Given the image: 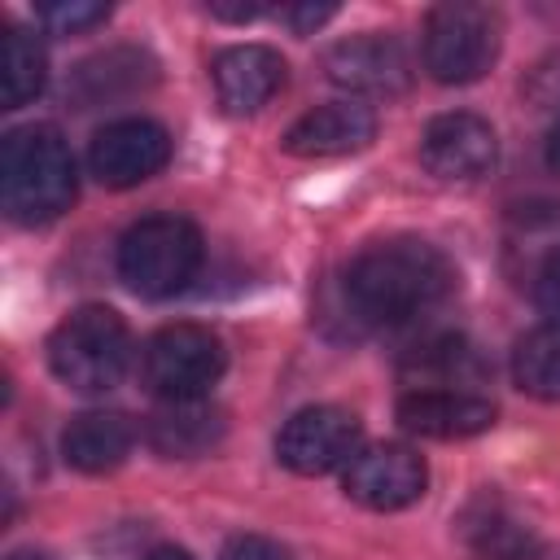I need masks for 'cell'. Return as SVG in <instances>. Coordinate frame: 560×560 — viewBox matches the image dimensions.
Instances as JSON below:
<instances>
[{"label":"cell","mask_w":560,"mask_h":560,"mask_svg":"<svg viewBox=\"0 0 560 560\" xmlns=\"http://www.w3.org/2000/svg\"><path fill=\"white\" fill-rule=\"evenodd\" d=\"M337 13V4H289V9H280V18L298 31V35H311V31H319L328 18Z\"/></svg>","instance_id":"d4e9b609"},{"label":"cell","mask_w":560,"mask_h":560,"mask_svg":"<svg viewBox=\"0 0 560 560\" xmlns=\"http://www.w3.org/2000/svg\"><path fill=\"white\" fill-rule=\"evenodd\" d=\"M153 79V61L136 48H109V52H96L88 57L74 79H70V92L74 101L88 109V105H101V101H114V96H127L136 88H144Z\"/></svg>","instance_id":"ac0fdd59"},{"label":"cell","mask_w":560,"mask_h":560,"mask_svg":"<svg viewBox=\"0 0 560 560\" xmlns=\"http://www.w3.org/2000/svg\"><path fill=\"white\" fill-rule=\"evenodd\" d=\"M35 18L52 35H79V31L101 26L109 18V4H96V0H52V4H39Z\"/></svg>","instance_id":"7402d4cb"},{"label":"cell","mask_w":560,"mask_h":560,"mask_svg":"<svg viewBox=\"0 0 560 560\" xmlns=\"http://www.w3.org/2000/svg\"><path fill=\"white\" fill-rule=\"evenodd\" d=\"M284 88V57L267 44H232L214 57V92L232 118L258 114Z\"/></svg>","instance_id":"5bb4252c"},{"label":"cell","mask_w":560,"mask_h":560,"mask_svg":"<svg viewBox=\"0 0 560 560\" xmlns=\"http://www.w3.org/2000/svg\"><path fill=\"white\" fill-rule=\"evenodd\" d=\"M223 411L210 407L206 398H188V402H162L149 420V446L162 459H197L210 455L223 438Z\"/></svg>","instance_id":"9a60e30c"},{"label":"cell","mask_w":560,"mask_h":560,"mask_svg":"<svg viewBox=\"0 0 560 560\" xmlns=\"http://www.w3.org/2000/svg\"><path fill=\"white\" fill-rule=\"evenodd\" d=\"M376 136V114L363 101H328L306 109L284 131V153L293 158H341L354 149H368Z\"/></svg>","instance_id":"4fadbf2b"},{"label":"cell","mask_w":560,"mask_h":560,"mask_svg":"<svg viewBox=\"0 0 560 560\" xmlns=\"http://www.w3.org/2000/svg\"><path fill=\"white\" fill-rule=\"evenodd\" d=\"M477 556L481 560H542V547L525 525L508 516H486L477 529Z\"/></svg>","instance_id":"44dd1931"},{"label":"cell","mask_w":560,"mask_h":560,"mask_svg":"<svg viewBox=\"0 0 560 560\" xmlns=\"http://www.w3.org/2000/svg\"><path fill=\"white\" fill-rule=\"evenodd\" d=\"M210 13L219 22H254L258 13H267L262 0H210Z\"/></svg>","instance_id":"484cf974"},{"label":"cell","mask_w":560,"mask_h":560,"mask_svg":"<svg viewBox=\"0 0 560 560\" xmlns=\"http://www.w3.org/2000/svg\"><path fill=\"white\" fill-rule=\"evenodd\" d=\"M324 74L359 96H398L411 88V61L407 48L394 35L363 31L350 39H337L324 52Z\"/></svg>","instance_id":"30bf717a"},{"label":"cell","mask_w":560,"mask_h":560,"mask_svg":"<svg viewBox=\"0 0 560 560\" xmlns=\"http://www.w3.org/2000/svg\"><path fill=\"white\" fill-rule=\"evenodd\" d=\"M455 293L451 258L416 236L368 245L346 267V302L368 324H407Z\"/></svg>","instance_id":"6da1fadb"},{"label":"cell","mask_w":560,"mask_h":560,"mask_svg":"<svg viewBox=\"0 0 560 560\" xmlns=\"http://www.w3.org/2000/svg\"><path fill=\"white\" fill-rule=\"evenodd\" d=\"M144 560H192V551H184V547H158Z\"/></svg>","instance_id":"83f0119b"},{"label":"cell","mask_w":560,"mask_h":560,"mask_svg":"<svg viewBox=\"0 0 560 560\" xmlns=\"http://www.w3.org/2000/svg\"><path fill=\"white\" fill-rule=\"evenodd\" d=\"M359 451V420L346 407H302L276 433V459L298 477H324L346 468Z\"/></svg>","instance_id":"52a82bcc"},{"label":"cell","mask_w":560,"mask_h":560,"mask_svg":"<svg viewBox=\"0 0 560 560\" xmlns=\"http://www.w3.org/2000/svg\"><path fill=\"white\" fill-rule=\"evenodd\" d=\"M223 560H293V556H289L280 542H271V538L245 534V538H232V542H228Z\"/></svg>","instance_id":"cb8c5ba5"},{"label":"cell","mask_w":560,"mask_h":560,"mask_svg":"<svg viewBox=\"0 0 560 560\" xmlns=\"http://www.w3.org/2000/svg\"><path fill=\"white\" fill-rule=\"evenodd\" d=\"M481 372H486V363L464 337H433V341L416 346L402 363V381L411 389H464V385L481 381Z\"/></svg>","instance_id":"e0dca14e"},{"label":"cell","mask_w":560,"mask_h":560,"mask_svg":"<svg viewBox=\"0 0 560 560\" xmlns=\"http://www.w3.org/2000/svg\"><path fill=\"white\" fill-rule=\"evenodd\" d=\"M534 298H538V311L547 315L551 328H560V254H551L538 276H534Z\"/></svg>","instance_id":"603a6c76"},{"label":"cell","mask_w":560,"mask_h":560,"mask_svg":"<svg viewBox=\"0 0 560 560\" xmlns=\"http://www.w3.org/2000/svg\"><path fill=\"white\" fill-rule=\"evenodd\" d=\"M398 424L416 438H477L494 424V402L472 389H407L398 398Z\"/></svg>","instance_id":"7c38bea8"},{"label":"cell","mask_w":560,"mask_h":560,"mask_svg":"<svg viewBox=\"0 0 560 560\" xmlns=\"http://www.w3.org/2000/svg\"><path fill=\"white\" fill-rule=\"evenodd\" d=\"M201 267V232L179 214H149L118 241V276L140 298H171L188 289Z\"/></svg>","instance_id":"277c9868"},{"label":"cell","mask_w":560,"mask_h":560,"mask_svg":"<svg viewBox=\"0 0 560 560\" xmlns=\"http://www.w3.org/2000/svg\"><path fill=\"white\" fill-rule=\"evenodd\" d=\"M9 560H48V556H35V551H18V556H9Z\"/></svg>","instance_id":"f1b7e54d"},{"label":"cell","mask_w":560,"mask_h":560,"mask_svg":"<svg viewBox=\"0 0 560 560\" xmlns=\"http://www.w3.org/2000/svg\"><path fill=\"white\" fill-rule=\"evenodd\" d=\"M48 83V57L39 48V39L22 26H9L0 39V105L18 109L26 101H35Z\"/></svg>","instance_id":"d6986e66"},{"label":"cell","mask_w":560,"mask_h":560,"mask_svg":"<svg viewBox=\"0 0 560 560\" xmlns=\"http://www.w3.org/2000/svg\"><path fill=\"white\" fill-rule=\"evenodd\" d=\"M494 158H499L494 127L468 109L438 114L420 136V162L438 179H477L494 166Z\"/></svg>","instance_id":"8fae6325"},{"label":"cell","mask_w":560,"mask_h":560,"mask_svg":"<svg viewBox=\"0 0 560 560\" xmlns=\"http://www.w3.org/2000/svg\"><path fill=\"white\" fill-rule=\"evenodd\" d=\"M499 57V13L451 0L424 22V70L438 83H477Z\"/></svg>","instance_id":"8992f818"},{"label":"cell","mask_w":560,"mask_h":560,"mask_svg":"<svg viewBox=\"0 0 560 560\" xmlns=\"http://www.w3.org/2000/svg\"><path fill=\"white\" fill-rule=\"evenodd\" d=\"M547 166L560 175V118H556L551 131H547Z\"/></svg>","instance_id":"4316f807"},{"label":"cell","mask_w":560,"mask_h":560,"mask_svg":"<svg viewBox=\"0 0 560 560\" xmlns=\"http://www.w3.org/2000/svg\"><path fill=\"white\" fill-rule=\"evenodd\" d=\"M223 368H228V350L219 332L201 324H166L140 350V381L162 402L206 398L210 385L223 376Z\"/></svg>","instance_id":"5b68a950"},{"label":"cell","mask_w":560,"mask_h":560,"mask_svg":"<svg viewBox=\"0 0 560 560\" xmlns=\"http://www.w3.org/2000/svg\"><path fill=\"white\" fill-rule=\"evenodd\" d=\"M424 486H429L424 459L398 442L354 451V459L341 472L346 499H354L359 508H372V512H398V508L416 503L424 494Z\"/></svg>","instance_id":"ba28073f"},{"label":"cell","mask_w":560,"mask_h":560,"mask_svg":"<svg viewBox=\"0 0 560 560\" xmlns=\"http://www.w3.org/2000/svg\"><path fill=\"white\" fill-rule=\"evenodd\" d=\"M131 359V337L118 311L79 306L48 337V368L74 394H109Z\"/></svg>","instance_id":"3957f363"},{"label":"cell","mask_w":560,"mask_h":560,"mask_svg":"<svg viewBox=\"0 0 560 560\" xmlns=\"http://www.w3.org/2000/svg\"><path fill=\"white\" fill-rule=\"evenodd\" d=\"M171 162V136L153 118L105 122L88 144V166L105 188H131L153 179Z\"/></svg>","instance_id":"9c48e42d"},{"label":"cell","mask_w":560,"mask_h":560,"mask_svg":"<svg viewBox=\"0 0 560 560\" xmlns=\"http://www.w3.org/2000/svg\"><path fill=\"white\" fill-rule=\"evenodd\" d=\"M136 446V424L122 411H83L61 433V455L79 472H114Z\"/></svg>","instance_id":"2e32d148"},{"label":"cell","mask_w":560,"mask_h":560,"mask_svg":"<svg viewBox=\"0 0 560 560\" xmlns=\"http://www.w3.org/2000/svg\"><path fill=\"white\" fill-rule=\"evenodd\" d=\"M512 381L521 394L560 402V328H529L512 350Z\"/></svg>","instance_id":"ffe728a7"},{"label":"cell","mask_w":560,"mask_h":560,"mask_svg":"<svg viewBox=\"0 0 560 560\" xmlns=\"http://www.w3.org/2000/svg\"><path fill=\"white\" fill-rule=\"evenodd\" d=\"M79 192L74 158L57 127L31 122L4 136L0 144V201L13 223H52L70 210Z\"/></svg>","instance_id":"7a4b0ae2"}]
</instances>
